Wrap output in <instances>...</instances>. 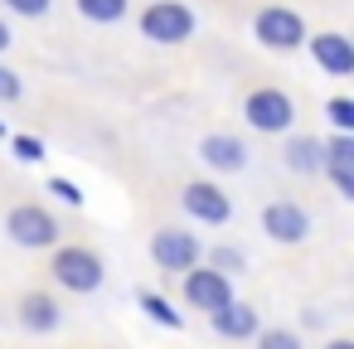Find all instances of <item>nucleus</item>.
<instances>
[{
  "label": "nucleus",
  "mask_w": 354,
  "mask_h": 349,
  "mask_svg": "<svg viewBox=\"0 0 354 349\" xmlns=\"http://www.w3.org/2000/svg\"><path fill=\"white\" fill-rule=\"evenodd\" d=\"M49 272H54V281L64 291H78V296H93L102 286V276H107V267H102V257L93 247H59Z\"/></svg>",
  "instance_id": "nucleus-1"
},
{
  "label": "nucleus",
  "mask_w": 354,
  "mask_h": 349,
  "mask_svg": "<svg viewBox=\"0 0 354 349\" xmlns=\"http://www.w3.org/2000/svg\"><path fill=\"white\" fill-rule=\"evenodd\" d=\"M243 117H248L252 131L277 136V131H291V122H296V102H291L281 88H257V93H248Z\"/></svg>",
  "instance_id": "nucleus-2"
},
{
  "label": "nucleus",
  "mask_w": 354,
  "mask_h": 349,
  "mask_svg": "<svg viewBox=\"0 0 354 349\" xmlns=\"http://www.w3.org/2000/svg\"><path fill=\"white\" fill-rule=\"evenodd\" d=\"M141 35L156 44H185L194 35V10L180 6V0H156V6L141 10Z\"/></svg>",
  "instance_id": "nucleus-3"
},
{
  "label": "nucleus",
  "mask_w": 354,
  "mask_h": 349,
  "mask_svg": "<svg viewBox=\"0 0 354 349\" xmlns=\"http://www.w3.org/2000/svg\"><path fill=\"white\" fill-rule=\"evenodd\" d=\"M6 233L20 247H54L59 243V218L49 209H39V204H15L6 214Z\"/></svg>",
  "instance_id": "nucleus-4"
},
{
  "label": "nucleus",
  "mask_w": 354,
  "mask_h": 349,
  "mask_svg": "<svg viewBox=\"0 0 354 349\" xmlns=\"http://www.w3.org/2000/svg\"><path fill=\"white\" fill-rule=\"evenodd\" d=\"M252 35H257V44H267V49H301L310 35H306V20L296 15V10H281V6H267V10H257V20H252Z\"/></svg>",
  "instance_id": "nucleus-5"
},
{
  "label": "nucleus",
  "mask_w": 354,
  "mask_h": 349,
  "mask_svg": "<svg viewBox=\"0 0 354 349\" xmlns=\"http://www.w3.org/2000/svg\"><path fill=\"white\" fill-rule=\"evenodd\" d=\"M151 257H156V267L160 272H194V262H199V238L194 233H185V228H160L156 238H151Z\"/></svg>",
  "instance_id": "nucleus-6"
},
{
  "label": "nucleus",
  "mask_w": 354,
  "mask_h": 349,
  "mask_svg": "<svg viewBox=\"0 0 354 349\" xmlns=\"http://www.w3.org/2000/svg\"><path fill=\"white\" fill-rule=\"evenodd\" d=\"M262 233H267L272 243L296 247V243H306V238H310V214H306L301 204H291V199H277V204H267V209H262Z\"/></svg>",
  "instance_id": "nucleus-7"
},
{
  "label": "nucleus",
  "mask_w": 354,
  "mask_h": 349,
  "mask_svg": "<svg viewBox=\"0 0 354 349\" xmlns=\"http://www.w3.org/2000/svg\"><path fill=\"white\" fill-rule=\"evenodd\" d=\"M180 204H185V214L199 218V223H228V218H233V199H228L214 180H194V185H185Z\"/></svg>",
  "instance_id": "nucleus-8"
},
{
  "label": "nucleus",
  "mask_w": 354,
  "mask_h": 349,
  "mask_svg": "<svg viewBox=\"0 0 354 349\" xmlns=\"http://www.w3.org/2000/svg\"><path fill=\"white\" fill-rule=\"evenodd\" d=\"M185 301H189L194 310L214 315V310H223V305L233 301V286H228V276H218L214 267H199V272H185Z\"/></svg>",
  "instance_id": "nucleus-9"
},
{
  "label": "nucleus",
  "mask_w": 354,
  "mask_h": 349,
  "mask_svg": "<svg viewBox=\"0 0 354 349\" xmlns=\"http://www.w3.org/2000/svg\"><path fill=\"white\" fill-rule=\"evenodd\" d=\"M306 49L315 54V64H320L330 78L354 73V39H344V35H315V39H306Z\"/></svg>",
  "instance_id": "nucleus-10"
},
{
  "label": "nucleus",
  "mask_w": 354,
  "mask_h": 349,
  "mask_svg": "<svg viewBox=\"0 0 354 349\" xmlns=\"http://www.w3.org/2000/svg\"><path fill=\"white\" fill-rule=\"evenodd\" d=\"M325 175L339 189V199H354V136L325 141Z\"/></svg>",
  "instance_id": "nucleus-11"
},
{
  "label": "nucleus",
  "mask_w": 354,
  "mask_h": 349,
  "mask_svg": "<svg viewBox=\"0 0 354 349\" xmlns=\"http://www.w3.org/2000/svg\"><path fill=\"white\" fill-rule=\"evenodd\" d=\"M199 160L209 170H243L248 165V146L238 136H228V131H214V136L199 141Z\"/></svg>",
  "instance_id": "nucleus-12"
},
{
  "label": "nucleus",
  "mask_w": 354,
  "mask_h": 349,
  "mask_svg": "<svg viewBox=\"0 0 354 349\" xmlns=\"http://www.w3.org/2000/svg\"><path fill=\"white\" fill-rule=\"evenodd\" d=\"M209 320H214V330H218L223 339H257V330H262V325H257V310L243 305V301H228V305L214 310Z\"/></svg>",
  "instance_id": "nucleus-13"
},
{
  "label": "nucleus",
  "mask_w": 354,
  "mask_h": 349,
  "mask_svg": "<svg viewBox=\"0 0 354 349\" xmlns=\"http://www.w3.org/2000/svg\"><path fill=\"white\" fill-rule=\"evenodd\" d=\"M59 320H64V310H59V301L44 296V291H30V296L20 301V325H25V330L49 334V330H59Z\"/></svg>",
  "instance_id": "nucleus-14"
},
{
  "label": "nucleus",
  "mask_w": 354,
  "mask_h": 349,
  "mask_svg": "<svg viewBox=\"0 0 354 349\" xmlns=\"http://www.w3.org/2000/svg\"><path fill=\"white\" fill-rule=\"evenodd\" d=\"M286 170H296V175H320V170H325V141H315V136H291V141H286Z\"/></svg>",
  "instance_id": "nucleus-15"
},
{
  "label": "nucleus",
  "mask_w": 354,
  "mask_h": 349,
  "mask_svg": "<svg viewBox=\"0 0 354 349\" xmlns=\"http://www.w3.org/2000/svg\"><path fill=\"white\" fill-rule=\"evenodd\" d=\"M78 15L93 25H117L127 15V0H78Z\"/></svg>",
  "instance_id": "nucleus-16"
},
{
  "label": "nucleus",
  "mask_w": 354,
  "mask_h": 349,
  "mask_svg": "<svg viewBox=\"0 0 354 349\" xmlns=\"http://www.w3.org/2000/svg\"><path fill=\"white\" fill-rule=\"evenodd\" d=\"M141 310H146L151 320H160L165 330H185V315H180L165 296H156V291H141Z\"/></svg>",
  "instance_id": "nucleus-17"
},
{
  "label": "nucleus",
  "mask_w": 354,
  "mask_h": 349,
  "mask_svg": "<svg viewBox=\"0 0 354 349\" xmlns=\"http://www.w3.org/2000/svg\"><path fill=\"white\" fill-rule=\"evenodd\" d=\"M325 117H330V126H335L339 136L354 131V102H349V97H330V102H325Z\"/></svg>",
  "instance_id": "nucleus-18"
},
{
  "label": "nucleus",
  "mask_w": 354,
  "mask_h": 349,
  "mask_svg": "<svg viewBox=\"0 0 354 349\" xmlns=\"http://www.w3.org/2000/svg\"><path fill=\"white\" fill-rule=\"evenodd\" d=\"M10 151H15V160H25V165L44 160V141H35V136H10Z\"/></svg>",
  "instance_id": "nucleus-19"
},
{
  "label": "nucleus",
  "mask_w": 354,
  "mask_h": 349,
  "mask_svg": "<svg viewBox=\"0 0 354 349\" xmlns=\"http://www.w3.org/2000/svg\"><path fill=\"white\" fill-rule=\"evenodd\" d=\"M243 267H248L243 247H218V252H214V272H218V276H228V272H243Z\"/></svg>",
  "instance_id": "nucleus-20"
},
{
  "label": "nucleus",
  "mask_w": 354,
  "mask_h": 349,
  "mask_svg": "<svg viewBox=\"0 0 354 349\" xmlns=\"http://www.w3.org/2000/svg\"><path fill=\"white\" fill-rule=\"evenodd\" d=\"M257 349H301L291 330H257Z\"/></svg>",
  "instance_id": "nucleus-21"
},
{
  "label": "nucleus",
  "mask_w": 354,
  "mask_h": 349,
  "mask_svg": "<svg viewBox=\"0 0 354 349\" xmlns=\"http://www.w3.org/2000/svg\"><path fill=\"white\" fill-rule=\"evenodd\" d=\"M49 194H59L64 204H83V189H78L73 180H64V175H54V180H49Z\"/></svg>",
  "instance_id": "nucleus-22"
},
{
  "label": "nucleus",
  "mask_w": 354,
  "mask_h": 349,
  "mask_svg": "<svg viewBox=\"0 0 354 349\" xmlns=\"http://www.w3.org/2000/svg\"><path fill=\"white\" fill-rule=\"evenodd\" d=\"M6 6H10L15 15H25V20H39V15H49V0H6Z\"/></svg>",
  "instance_id": "nucleus-23"
},
{
  "label": "nucleus",
  "mask_w": 354,
  "mask_h": 349,
  "mask_svg": "<svg viewBox=\"0 0 354 349\" xmlns=\"http://www.w3.org/2000/svg\"><path fill=\"white\" fill-rule=\"evenodd\" d=\"M20 97V78L10 68H0V102H15Z\"/></svg>",
  "instance_id": "nucleus-24"
},
{
  "label": "nucleus",
  "mask_w": 354,
  "mask_h": 349,
  "mask_svg": "<svg viewBox=\"0 0 354 349\" xmlns=\"http://www.w3.org/2000/svg\"><path fill=\"white\" fill-rule=\"evenodd\" d=\"M10 39H15V35L6 30V20H0V54H6V49H10Z\"/></svg>",
  "instance_id": "nucleus-25"
},
{
  "label": "nucleus",
  "mask_w": 354,
  "mask_h": 349,
  "mask_svg": "<svg viewBox=\"0 0 354 349\" xmlns=\"http://www.w3.org/2000/svg\"><path fill=\"white\" fill-rule=\"evenodd\" d=\"M325 349H354V344H349V339H330Z\"/></svg>",
  "instance_id": "nucleus-26"
},
{
  "label": "nucleus",
  "mask_w": 354,
  "mask_h": 349,
  "mask_svg": "<svg viewBox=\"0 0 354 349\" xmlns=\"http://www.w3.org/2000/svg\"><path fill=\"white\" fill-rule=\"evenodd\" d=\"M0 136H6V122H0Z\"/></svg>",
  "instance_id": "nucleus-27"
}]
</instances>
